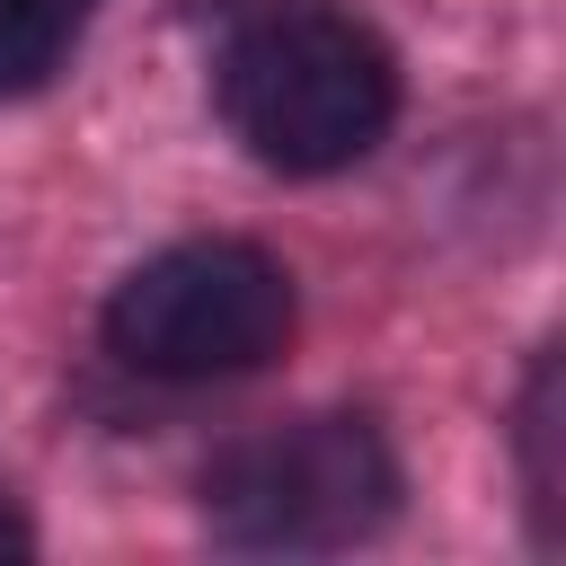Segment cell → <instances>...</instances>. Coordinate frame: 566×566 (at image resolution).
<instances>
[{
  "label": "cell",
  "instance_id": "cell-1",
  "mask_svg": "<svg viewBox=\"0 0 566 566\" xmlns=\"http://www.w3.org/2000/svg\"><path fill=\"white\" fill-rule=\"evenodd\" d=\"M398 115L389 44L345 9H274L221 53V124L256 168L327 177L354 168Z\"/></svg>",
  "mask_w": 566,
  "mask_h": 566
},
{
  "label": "cell",
  "instance_id": "cell-2",
  "mask_svg": "<svg viewBox=\"0 0 566 566\" xmlns=\"http://www.w3.org/2000/svg\"><path fill=\"white\" fill-rule=\"evenodd\" d=\"M106 345L150 380H239L292 345V274L248 239H177L115 283Z\"/></svg>",
  "mask_w": 566,
  "mask_h": 566
},
{
  "label": "cell",
  "instance_id": "cell-3",
  "mask_svg": "<svg viewBox=\"0 0 566 566\" xmlns=\"http://www.w3.org/2000/svg\"><path fill=\"white\" fill-rule=\"evenodd\" d=\"M398 513V460L371 416H310L256 442H230L203 469V522L230 548H354Z\"/></svg>",
  "mask_w": 566,
  "mask_h": 566
},
{
  "label": "cell",
  "instance_id": "cell-4",
  "mask_svg": "<svg viewBox=\"0 0 566 566\" xmlns=\"http://www.w3.org/2000/svg\"><path fill=\"white\" fill-rule=\"evenodd\" d=\"M97 0H0V97H35L80 44Z\"/></svg>",
  "mask_w": 566,
  "mask_h": 566
},
{
  "label": "cell",
  "instance_id": "cell-5",
  "mask_svg": "<svg viewBox=\"0 0 566 566\" xmlns=\"http://www.w3.org/2000/svg\"><path fill=\"white\" fill-rule=\"evenodd\" d=\"M522 442H531V504H539V539H548V531H557V469H548V442H557V363H539V371H531Z\"/></svg>",
  "mask_w": 566,
  "mask_h": 566
},
{
  "label": "cell",
  "instance_id": "cell-6",
  "mask_svg": "<svg viewBox=\"0 0 566 566\" xmlns=\"http://www.w3.org/2000/svg\"><path fill=\"white\" fill-rule=\"evenodd\" d=\"M27 548H35V531H27V513L0 495V557H27Z\"/></svg>",
  "mask_w": 566,
  "mask_h": 566
}]
</instances>
